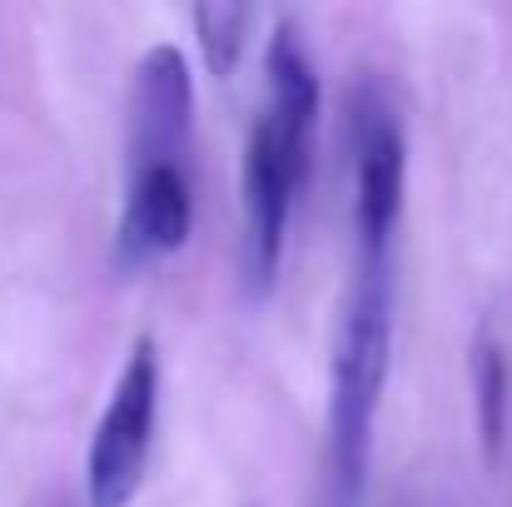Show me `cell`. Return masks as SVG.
Listing matches in <instances>:
<instances>
[{"label": "cell", "instance_id": "1", "mask_svg": "<svg viewBox=\"0 0 512 507\" xmlns=\"http://www.w3.org/2000/svg\"><path fill=\"white\" fill-rule=\"evenodd\" d=\"M388 353H393V304H388L378 259H368L343 309L334 368H329V507L363 503L368 458H373V418L388 383Z\"/></svg>", "mask_w": 512, "mask_h": 507}, {"label": "cell", "instance_id": "2", "mask_svg": "<svg viewBox=\"0 0 512 507\" xmlns=\"http://www.w3.org/2000/svg\"><path fill=\"white\" fill-rule=\"evenodd\" d=\"M155 413H160V348L155 338H135L120 368V383L110 393V408L100 413L95 438H90V458H85L90 507L135 503L145 483L150 443H155Z\"/></svg>", "mask_w": 512, "mask_h": 507}, {"label": "cell", "instance_id": "3", "mask_svg": "<svg viewBox=\"0 0 512 507\" xmlns=\"http://www.w3.org/2000/svg\"><path fill=\"white\" fill-rule=\"evenodd\" d=\"M309 174V145L294 140L269 110L249 130L244 150V269L254 289H269L284 259V229L294 194Z\"/></svg>", "mask_w": 512, "mask_h": 507}, {"label": "cell", "instance_id": "4", "mask_svg": "<svg viewBox=\"0 0 512 507\" xmlns=\"http://www.w3.org/2000/svg\"><path fill=\"white\" fill-rule=\"evenodd\" d=\"M403 179H408V150L393 110L383 100H363L358 105V239L368 259H383L403 219Z\"/></svg>", "mask_w": 512, "mask_h": 507}, {"label": "cell", "instance_id": "5", "mask_svg": "<svg viewBox=\"0 0 512 507\" xmlns=\"http://www.w3.org/2000/svg\"><path fill=\"white\" fill-rule=\"evenodd\" d=\"M189 229H194V194L179 165L165 160V165L135 169V184H130V199L115 229V259L125 269L160 264L189 244Z\"/></svg>", "mask_w": 512, "mask_h": 507}, {"label": "cell", "instance_id": "6", "mask_svg": "<svg viewBox=\"0 0 512 507\" xmlns=\"http://www.w3.org/2000/svg\"><path fill=\"white\" fill-rule=\"evenodd\" d=\"M194 115V85L179 45H155L140 70H135V95H130V150L135 169L174 160L179 140L189 135Z\"/></svg>", "mask_w": 512, "mask_h": 507}, {"label": "cell", "instance_id": "7", "mask_svg": "<svg viewBox=\"0 0 512 507\" xmlns=\"http://www.w3.org/2000/svg\"><path fill=\"white\" fill-rule=\"evenodd\" d=\"M269 115L304 145H314V125H319V110H324V90H319V70L299 40V30L289 20L274 25V40H269Z\"/></svg>", "mask_w": 512, "mask_h": 507}, {"label": "cell", "instance_id": "8", "mask_svg": "<svg viewBox=\"0 0 512 507\" xmlns=\"http://www.w3.org/2000/svg\"><path fill=\"white\" fill-rule=\"evenodd\" d=\"M473 393H478V438L483 458L498 463L508 443V413H512V363L508 348L493 334H478L473 343Z\"/></svg>", "mask_w": 512, "mask_h": 507}, {"label": "cell", "instance_id": "9", "mask_svg": "<svg viewBox=\"0 0 512 507\" xmlns=\"http://www.w3.org/2000/svg\"><path fill=\"white\" fill-rule=\"evenodd\" d=\"M194 40L209 75H234L249 40V0H194Z\"/></svg>", "mask_w": 512, "mask_h": 507}]
</instances>
